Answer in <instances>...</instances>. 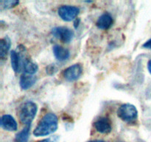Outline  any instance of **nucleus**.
Here are the masks:
<instances>
[{
    "mask_svg": "<svg viewBox=\"0 0 151 142\" xmlns=\"http://www.w3.org/2000/svg\"><path fill=\"white\" fill-rule=\"evenodd\" d=\"M31 124L25 126L24 128L22 129L20 132L16 134L15 137L16 142H27L29 137V132H30Z\"/></svg>",
    "mask_w": 151,
    "mask_h": 142,
    "instance_id": "2eb2a0df",
    "label": "nucleus"
},
{
    "mask_svg": "<svg viewBox=\"0 0 151 142\" xmlns=\"http://www.w3.org/2000/svg\"><path fill=\"white\" fill-rule=\"evenodd\" d=\"M22 67H23L24 73L29 74V75H33L38 70L37 64H35V62H33L28 58H24V59L23 60V66Z\"/></svg>",
    "mask_w": 151,
    "mask_h": 142,
    "instance_id": "4468645a",
    "label": "nucleus"
},
{
    "mask_svg": "<svg viewBox=\"0 0 151 142\" xmlns=\"http://www.w3.org/2000/svg\"><path fill=\"white\" fill-rule=\"evenodd\" d=\"M83 73V67L80 64H75L63 71V77L68 81L78 80Z\"/></svg>",
    "mask_w": 151,
    "mask_h": 142,
    "instance_id": "423d86ee",
    "label": "nucleus"
},
{
    "mask_svg": "<svg viewBox=\"0 0 151 142\" xmlns=\"http://www.w3.org/2000/svg\"><path fill=\"white\" fill-rule=\"evenodd\" d=\"M94 127L98 133L102 134H109L111 132V123L109 118L106 117H101L94 123Z\"/></svg>",
    "mask_w": 151,
    "mask_h": 142,
    "instance_id": "0eeeda50",
    "label": "nucleus"
},
{
    "mask_svg": "<svg viewBox=\"0 0 151 142\" xmlns=\"http://www.w3.org/2000/svg\"><path fill=\"white\" fill-rule=\"evenodd\" d=\"M35 82H36V78L35 76L29 74L24 73L21 76L19 84L22 90H26L31 88L35 84Z\"/></svg>",
    "mask_w": 151,
    "mask_h": 142,
    "instance_id": "9b49d317",
    "label": "nucleus"
},
{
    "mask_svg": "<svg viewBox=\"0 0 151 142\" xmlns=\"http://www.w3.org/2000/svg\"><path fill=\"white\" fill-rule=\"evenodd\" d=\"M142 47H144V48L150 49V50H151V38H150V39H149L148 41H146V42L144 44H143Z\"/></svg>",
    "mask_w": 151,
    "mask_h": 142,
    "instance_id": "6ab92c4d",
    "label": "nucleus"
},
{
    "mask_svg": "<svg viewBox=\"0 0 151 142\" xmlns=\"http://www.w3.org/2000/svg\"><path fill=\"white\" fill-rule=\"evenodd\" d=\"M38 111V106L32 101H27L23 104L19 112V118L25 125L31 124Z\"/></svg>",
    "mask_w": 151,
    "mask_h": 142,
    "instance_id": "f03ea898",
    "label": "nucleus"
},
{
    "mask_svg": "<svg viewBox=\"0 0 151 142\" xmlns=\"http://www.w3.org/2000/svg\"><path fill=\"white\" fill-rule=\"evenodd\" d=\"M59 16L66 22H71L77 18L80 13V8L72 5H63L58 10Z\"/></svg>",
    "mask_w": 151,
    "mask_h": 142,
    "instance_id": "20e7f679",
    "label": "nucleus"
},
{
    "mask_svg": "<svg viewBox=\"0 0 151 142\" xmlns=\"http://www.w3.org/2000/svg\"><path fill=\"white\" fill-rule=\"evenodd\" d=\"M52 34L64 43L70 42L74 37L73 30L66 27H55L52 30Z\"/></svg>",
    "mask_w": 151,
    "mask_h": 142,
    "instance_id": "39448f33",
    "label": "nucleus"
},
{
    "mask_svg": "<svg viewBox=\"0 0 151 142\" xmlns=\"http://www.w3.org/2000/svg\"><path fill=\"white\" fill-rule=\"evenodd\" d=\"M19 4V1L16 0H4V1H0V9L1 10H5V9H10L14 7Z\"/></svg>",
    "mask_w": 151,
    "mask_h": 142,
    "instance_id": "dca6fc26",
    "label": "nucleus"
},
{
    "mask_svg": "<svg viewBox=\"0 0 151 142\" xmlns=\"http://www.w3.org/2000/svg\"><path fill=\"white\" fill-rule=\"evenodd\" d=\"M0 125L1 128L7 131H16L17 130V123L12 115H4L0 120Z\"/></svg>",
    "mask_w": 151,
    "mask_h": 142,
    "instance_id": "6e6552de",
    "label": "nucleus"
},
{
    "mask_svg": "<svg viewBox=\"0 0 151 142\" xmlns=\"http://www.w3.org/2000/svg\"><path fill=\"white\" fill-rule=\"evenodd\" d=\"M52 51L55 57L60 62H63V61L66 60L67 59H69V56H70V53L68 49L61 47L58 44H55L53 47Z\"/></svg>",
    "mask_w": 151,
    "mask_h": 142,
    "instance_id": "9d476101",
    "label": "nucleus"
},
{
    "mask_svg": "<svg viewBox=\"0 0 151 142\" xmlns=\"http://www.w3.org/2000/svg\"><path fill=\"white\" fill-rule=\"evenodd\" d=\"M88 142H106L104 141H102V140H93V141H90Z\"/></svg>",
    "mask_w": 151,
    "mask_h": 142,
    "instance_id": "4be33fe9",
    "label": "nucleus"
},
{
    "mask_svg": "<svg viewBox=\"0 0 151 142\" xmlns=\"http://www.w3.org/2000/svg\"><path fill=\"white\" fill-rule=\"evenodd\" d=\"M113 24V18L109 13H105L98 18L97 21V27L99 29L107 30L111 28Z\"/></svg>",
    "mask_w": 151,
    "mask_h": 142,
    "instance_id": "1a4fd4ad",
    "label": "nucleus"
},
{
    "mask_svg": "<svg viewBox=\"0 0 151 142\" xmlns=\"http://www.w3.org/2000/svg\"><path fill=\"white\" fill-rule=\"evenodd\" d=\"M58 118L53 112H49L44 115L34 130L33 135L36 137L46 136L55 133L58 126Z\"/></svg>",
    "mask_w": 151,
    "mask_h": 142,
    "instance_id": "f257e3e1",
    "label": "nucleus"
},
{
    "mask_svg": "<svg viewBox=\"0 0 151 142\" xmlns=\"http://www.w3.org/2000/svg\"><path fill=\"white\" fill-rule=\"evenodd\" d=\"M10 62L13 70L16 72H20L21 67L23 62H22V56L19 52L16 50H12L10 52Z\"/></svg>",
    "mask_w": 151,
    "mask_h": 142,
    "instance_id": "f8f14e48",
    "label": "nucleus"
},
{
    "mask_svg": "<svg viewBox=\"0 0 151 142\" xmlns=\"http://www.w3.org/2000/svg\"><path fill=\"white\" fill-rule=\"evenodd\" d=\"M46 72L49 75H53V74L57 72V67L55 64H50L46 68Z\"/></svg>",
    "mask_w": 151,
    "mask_h": 142,
    "instance_id": "f3484780",
    "label": "nucleus"
},
{
    "mask_svg": "<svg viewBox=\"0 0 151 142\" xmlns=\"http://www.w3.org/2000/svg\"><path fill=\"white\" fill-rule=\"evenodd\" d=\"M38 142H59V138L58 136H52V137L44 139Z\"/></svg>",
    "mask_w": 151,
    "mask_h": 142,
    "instance_id": "a211bd4d",
    "label": "nucleus"
},
{
    "mask_svg": "<svg viewBox=\"0 0 151 142\" xmlns=\"http://www.w3.org/2000/svg\"><path fill=\"white\" fill-rule=\"evenodd\" d=\"M117 116L123 121L132 123L138 118V110L137 107L131 104H124L118 109Z\"/></svg>",
    "mask_w": 151,
    "mask_h": 142,
    "instance_id": "7ed1b4c3",
    "label": "nucleus"
},
{
    "mask_svg": "<svg viewBox=\"0 0 151 142\" xmlns=\"http://www.w3.org/2000/svg\"><path fill=\"white\" fill-rule=\"evenodd\" d=\"M80 19H75V22H74V27H75V28H78V25H79V23H80Z\"/></svg>",
    "mask_w": 151,
    "mask_h": 142,
    "instance_id": "aec40b11",
    "label": "nucleus"
},
{
    "mask_svg": "<svg viewBox=\"0 0 151 142\" xmlns=\"http://www.w3.org/2000/svg\"><path fill=\"white\" fill-rule=\"evenodd\" d=\"M147 69H148L149 72L151 74V60L149 61L148 63H147Z\"/></svg>",
    "mask_w": 151,
    "mask_h": 142,
    "instance_id": "412c9836",
    "label": "nucleus"
},
{
    "mask_svg": "<svg viewBox=\"0 0 151 142\" xmlns=\"http://www.w3.org/2000/svg\"><path fill=\"white\" fill-rule=\"evenodd\" d=\"M10 46H11V41L8 36H4L0 40V58L1 60H4L7 58Z\"/></svg>",
    "mask_w": 151,
    "mask_h": 142,
    "instance_id": "ddd939ff",
    "label": "nucleus"
}]
</instances>
